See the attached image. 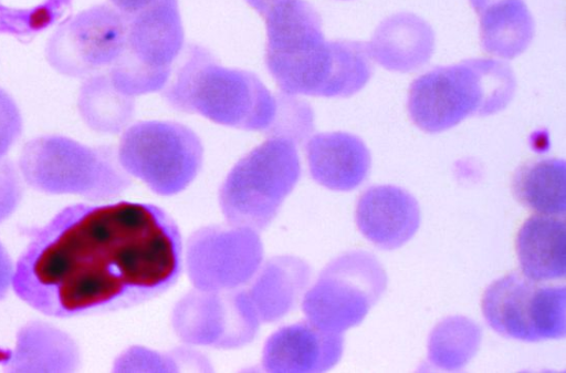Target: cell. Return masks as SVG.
Instances as JSON below:
<instances>
[{"mask_svg": "<svg viewBox=\"0 0 566 373\" xmlns=\"http://www.w3.org/2000/svg\"><path fill=\"white\" fill-rule=\"evenodd\" d=\"M182 245L174 219L151 204H75L34 229L14 268L17 296L50 317L129 308L177 281Z\"/></svg>", "mask_w": 566, "mask_h": 373, "instance_id": "cell-1", "label": "cell"}, {"mask_svg": "<svg viewBox=\"0 0 566 373\" xmlns=\"http://www.w3.org/2000/svg\"><path fill=\"white\" fill-rule=\"evenodd\" d=\"M161 92L178 111L245 131L266 133L277 111V94H272L255 74L222 66L197 44L187 46Z\"/></svg>", "mask_w": 566, "mask_h": 373, "instance_id": "cell-2", "label": "cell"}, {"mask_svg": "<svg viewBox=\"0 0 566 373\" xmlns=\"http://www.w3.org/2000/svg\"><path fill=\"white\" fill-rule=\"evenodd\" d=\"M509 64L493 59H470L436 68L410 85L408 111L422 131L439 133L468 116L495 114L507 106L515 92Z\"/></svg>", "mask_w": 566, "mask_h": 373, "instance_id": "cell-3", "label": "cell"}, {"mask_svg": "<svg viewBox=\"0 0 566 373\" xmlns=\"http://www.w3.org/2000/svg\"><path fill=\"white\" fill-rule=\"evenodd\" d=\"M265 65L290 95L329 97L334 41H326L318 12L304 0H284L264 15Z\"/></svg>", "mask_w": 566, "mask_h": 373, "instance_id": "cell-4", "label": "cell"}, {"mask_svg": "<svg viewBox=\"0 0 566 373\" xmlns=\"http://www.w3.org/2000/svg\"><path fill=\"white\" fill-rule=\"evenodd\" d=\"M19 169L28 185L39 191L80 195L93 201L112 199L130 185L113 147H91L61 135L29 141L22 148Z\"/></svg>", "mask_w": 566, "mask_h": 373, "instance_id": "cell-5", "label": "cell"}, {"mask_svg": "<svg viewBox=\"0 0 566 373\" xmlns=\"http://www.w3.org/2000/svg\"><path fill=\"white\" fill-rule=\"evenodd\" d=\"M300 176L295 143L269 137L237 162L220 187L219 204L228 225L264 229Z\"/></svg>", "mask_w": 566, "mask_h": 373, "instance_id": "cell-6", "label": "cell"}, {"mask_svg": "<svg viewBox=\"0 0 566 373\" xmlns=\"http://www.w3.org/2000/svg\"><path fill=\"white\" fill-rule=\"evenodd\" d=\"M203 148L197 134L171 121H140L122 135L117 158L123 169L161 196L186 189L198 175Z\"/></svg>", "mask_w": 566, "mask_h": 373, "instance_id": "cell-7", "label": "cell"}, {"mask_svg": "<svg viewBox=\"0 0 566 373\" xmlns=\"http://www.w3.org/2000/svg\"><path fill=\"white\" fill-rule=\"evenodd\" d=\"M127 18L126 50L106 73L119 92L132 97L161 91L184 46L178 0H159Z\"/></svg>", "mask_w": 566, "mask_h": 373, "instance_id": "cell-8", "label": "cell"}, {"mask_svg": "<svg viewBox=\"0 0 566 373\" xmlns=\"http://www.w3.org/2000/svg\"><path fill=\"white\" fill-rule=\"evenodd\" d=\"M387 288V274L370 252L347 251L332 260L303 298L312 324L342 333L358 325Z\"/></svg>", "mask_w": 566, "mask_h": 373, "instance_id": "cell-9", "label": "cell"}, {"mask_svg": "<svg viewBox=\"0 0 566 373\" xmlns=\"http://www.w3.org/2000/svg\"><path fill=\"white\" fill-rule=\"evenodd\" d=\"M482 312L502 336L526 342L562 339L566 333V289L513 272L488 287Z\"/></svg>", "mask_w": 566, "mask_h": 373, "instance_id": "cell-10", "label": "cell"}, {"mask_svg": "<svg viewBox=\"0 0 566 373\" xmlns=\"http://www.w3.org/2000/svg\"><path fill=\"white\" fill-rule=\"evenodd\" d=\"M128 18L98 4L63 22L50 38L45 56L60 74L90 77L106 72L127 46Z\"/></svg>", "mask_w": 566, "mask_h": 373, "instance_id": "cell-11", "label": "cell"}, {"mask_svg": "<svg viewBox=\"0 0 566 373\" xmlns=\"http://www.w3.org/2000/svg\"><path fill=\"white\" fill-rule=\"evenodd\" d=\"M186 261L196 289L233 290L254 278L262 261V244L251 228L206 227L189 238Z\"/></svg>", "mask_w": 566, "mask_h": 373, "instance_id": "cell-12", "label": "cell"}, {"mask_svg": "<svg viewBox=\"0 0 566 373\" xmlns=\"http://www.w3.org/2000/svg\"><path fill=\"white\" fill-rule=\"evenodd\" d=\"M259 318L247 290L196 289L176 305L172 324L186 342L235 348L254 338Z\"/></svg>", "mask_w": 566, "mask_h": 373, "instance_id": "cell-13", "label": "cell"}, {"mask_svg": "<svg viewBox=\"0 0 566 373\" xmlns=\"http://www.w3.org/2000/svg\"><path fill=\"white\" fill-rule=\"evenodd\" d=\"M359 231L376 247L392 250L406 244L418 230L420 209L407 190L377 185L366 189L356 207Z\"/></svg>", "mask_w": 566, "mask_h": 373, "instance_id": "cell-14", "label": "cell"}, {"mask_svg": "<svg viewBox=\"0 0 566 373\" xmlns=\"http://www.w3.org/2000/svg\"><path fill=\"white\" fill-rule=\"evenodd\" d=\"M343 345L342 333L324 331L303 321L271 335L262 362L271 372H323L340 360Z\"/></svg>", "mask_w": 566, "mask_h": 373, "instance_id": "cell-15", "label": "cell"}, {"mask_svg": "<svg viewBox=\"0 0 566 373\" xmlns=\"http://www.w3.org/2000/svg\"><path fill=\"white\" fill-rule=\"evenodd\" d=\"M306 158L316 183L342 191L358 187L367 178L371 163L365 143L345 132L314 135L306 144Z\"/></svg>", "mask_w": 566, "mask_h": 373, "instance_id": "cell-16", "label": "cell"}, {"mask_svg": "<svg viewBox=\"0 0 566 373\" xmlns=\"http://www.w3.org/2000/svg\"><path fill=\"white\" fill-rule=\"evenodd\" d=\"M373 60L389 71L410 72L424 65L434 49V33L420 17L401 12L386 18L368 44Z\"/></svg>", "mask_w": 566, "mask_h": 373, "instance_id": "cell-17", "label": "cell"}, {"mask_svg": "<svg viewBox=\"0 0 566 373\" xmlns=\"http://www.w3.org/2000/svg\"><path fill=\"white\" fill-rule=\"evenodd\" d=\"M565 242L564 216H531L521 227L516 238V252L523 274L538 282L564 279Z\"/></svg>", "mask_w": 566, "mask_h": 373, "instance_id": "cell-18", "label": "cell"}, {"mask_svg": "<svg viewBox=\"0 0 566 373\" xmlns=\"http://www.w3.org/2000/svg\"><path fill=\"white\" fill-rule=\"evenodd\" d=\"M2 358L10 372H73L78 365V349L65 332L31 322L19 331L14 350Z\"/></svg>", "mask_w": 566, "mask_h": 373, "instance_id": "cell-19", "label": "cell"}, {"mask_svg": "<svg viewBox=\"0 0 566 373\" xmlns=\"http://www.w3.org/2000/svg\"><path fill=\"white\" fill-rule=\"evenodd\" d=\"M247 290L260 321L272 322L297 303L308 278V266L296 258L280 257L259 268Z\"/></svg>", "mask_w": 566, "mask_h": 373, "instance_id": "cell-20", "label": "cell"}, {"mask_svg": "<svg viewBox=\"0 0 566 373\" xmlns=\"http://www.w3.org/2000/svg\"><path fill=\"white\" fill-rule=\"evenodd\" d=\"M478 15L481 45L491 55L514 59L526 50L534 37L535 23L523 0H495Z\"/></svg>", "mask_w": 566, "mask_h": 373, "instance_id": "cell-21", "label": "cell"}, {"mask_svg": "<svg viewBox=\"0 0 566 373\" xmlns=\"http://www.w3.org/2000/svg\"><path fill=\"white\" fill-rule=\"evenodd\" d=\"M513 193L526 208L537 214L564 216L566 211V166L563 159L547 158L522 165L513 177Z\"/></svg>", "mask_w": 566, "mask_h": 373, "instance_id": "cell-22", "label": "cell"}, {"mask_svg": "<svg viewBox=\"0 0 566 373\" xmlns=\"http://www.w3.org/2000/svg\"><path fill=\"white\" fill-rule=\"evenodd\" d=\"M77 107L86 125L99 133L116 134L134 115V97L119 92L106 72L86 77L81 86Z\"/></svg>", "mask_w": 566, "mask_h": 373, "instance_id": "cell-23", "label": "cell"}, {"mask_svg": "<svg viewBox=\"0 0 566 373\" xmlns=\"http://www.w3.org/2000/svg\"><path fill=\"white\" fill-rule=\"evenodd\" d=\"M481 340L482 330L474 321L462 315L448 317L429 335L428 360L438 369L459 371L476 354Z\"/></svg>", "mask_w": 566, "mask_h": 373, "instance_id": "cell-24", "label": "cell"}, {"mask_svg": "<svg viewBox=\"0 0 566 373\" xmlns=\"http://www.w3.org/2000/svg\"><path fill=\"white\" fill-rule=\"evenodd\" d=\"M72 0H0V33L30 39L59 21Z\"/></svg>", "mask_w": 566, "mask_h": 373, "instance_id": "cell-25", "label": "cell"}, {"mask_svg": "<svg viewBox=\"0 0 566 373\" xmlns=\"http://www.w3.org/2000/svg\"><path fill=\"white\" fill-rule=\"evenodd\" d=\"M282 92L277 94V111L266 132L269 137H283L300 143L314 128V114L308 103Z\"/></svg>", "mask_w": 566, "mask_h": 373, "instance_id": "cell-26", "label": "cell"}, {"mask_svg": "<svg viewBox=\"0 0 566 373\" xmlns=\"http://www.w3.org/2000/svg\"><path fill=\"white\" fill-rule=\"evenodd\" d=\"M22 132V118L13 99L0 87V160Z\"/></svg>", "mask_w": 566, "mask_h": 373, "instance_id": "cell-27", "label": "cell"}, {"mask_svg": "<svg viewBox=\"0 0 566 373\" xmlns=\"http://www.w3.org/2000/svg\"><path fill=\"white\" fill-rule=\"evenodd\" d=\"M22 197V186L15 166L8 159L0 160V222L17 209Z\"/></svg>", "mask_w": 566, "mask_h": 373, "instance_id": "cell-28", "label": "cell"}, {"mask_svg": "<svg viewBox=\"0 0 566 373\" xmlns=\"http://www.w3.org/2000/svg\"><path fill=\"white\" fill-rule=\"evenodd\" d=\"M14 269L10 256L0 241V300H2L12 284Z\"/></svg>", "mask_w": 566, "mask_h": 373, "instance_id": "cell-29", "label": "cell"}, {"mask_svg": "<svg viewBox=\"0 0 566 373\" xmlns=\"http://www.w3.org/2000/svg\"><path fill=\"white\" fill-rule=\"evenodd\" d=\"M114 8H116L119 12L125 14L126 17H132L153 4L157 3L159 0H109Z\"/></svg>", "mask_w": 566, "mask_h": 373, "instance_id": "cell-30", "label": "cell"}, {"mask_svg": "<svg viewBox=\"0 0 566 373\" xmlns=\"http://www.w3.org/2000/svg\"><path fill=\"white\" fill-rule=\"evenodd\" d=\"M262 17L276 3L284 0H245Z\"/></svg>", "mask_w": 566, "mask_h": 373, "instance_id": "cell-31", "label": "cell"}, {"mask_svg": "<svg viewBox=\"0 0 566 373\" xmlns=\"http://www.w3.org/2000/svg\"><path fill=\"white\" fill-rule=\"evenodd\" d=\"M495 0H470L471 6L478 13L482 8H484L486 4L493 2Z\"/></svg>", "mask_w": 566, "mask_h": 373, "instance_id": "cell-32", "label": "cell"}]
</instances>
